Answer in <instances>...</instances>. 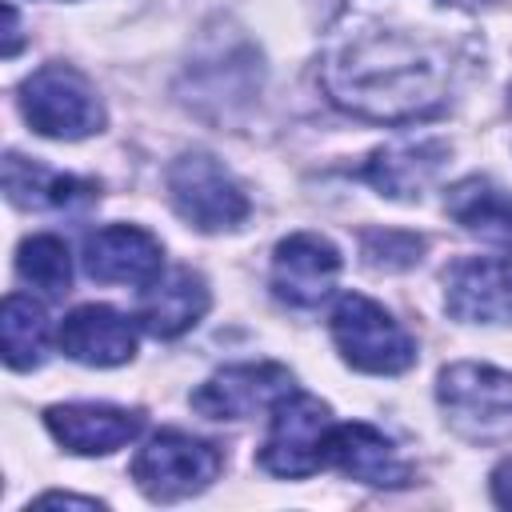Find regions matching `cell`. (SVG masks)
Instances as JSON below:
<instances>
[{
    "instance_id": "cell-7",
    "label": "cell",
    "mask_w": 512,
    "mask_h": 512,
    "mask_svg": "<svg viewBox=\"0 0 512 512\" xmlns=\"http://www.w3.org/2000/svg\"><path fill=\"white\" fill-rule=\"evenodd\" d=\"M332 408L312 392H288L272 404L268 436L260 444L256 464L280 480H304L324 468V440L332 432Z\"/></svg>"
},
{
    "instance_id": "cell-9",
    "label": "cell",
    "mask_w": 512,
    "mask_h": 512,
    "mask_svg": "<svg viewBox=\"0 0 512 512\" xmlns=\"http://www.w3.org/2000/svg\"><path fill=\"white\" fill-rule=\"evenodd\" d=\"M296 388L292 372L276 360H256V364H228L220 372H212L192 396L188 404L204 416V420H248L256 412H272L276 400H284Z\"/></svg>"
},
{
    "instance_id": "cell-17",
    "label": "cell",
    "mask_w": 512,
    "mask_h": 512,
    "mask_svg": "<svg viewBox=\"0 0 512 512\" xmlns=\"http://www.w3.org/2000/svg\"><path fill=\"white\" fill-rule=\"evenodd\" d=\"M212 304V292H208V280L192 268H172V272H160L144 296H140V328L156 340H176L184 336L188 328H196L204 320Z\"/></svg>"
},
{
    "instance_id": "cell-2",
    "label": "cell",
    "mask_w": 512,
    "mask_h": 512,
    "mask_svg": "<svg viewBox=\"0 0 512 512\" xmlns=\"http://www.w3.org/2000/svg\"><path fill=\"white\" fill-rule=\"evenodd\" d=\"M436 400L444 424L472 444H508L512 440V372L492 364L460 360L448 364L436 380Z\"/></svg>"
},
{
    "instance_id": "cell-4",
    "label": "cell",
    "mask_w": 512,
    "mask_h": 512,
    "mask_svg": "<svg viewBox=\"0 0 512 512\" xmlns=\"http://www.w3.org/2000/svg\"><path fill=\"white\" fill-rule=\"evenodd\" d=\"M20 112L48 140H84L104 128V104L92 80L72 64H40L20 84Z\"/></svg>"
},
{
    "instance_id": "cell-21",
    "label": "cell",
    "mask_w": 512,
    "mask_h": 512,
    "mask_svg": "<svg viewBox=\"0 0 512 512\" xmlns=\"http://www.w3.org/2000/svg\"><path fill=\"white\" fill-rule=\"evenodd\" d=\"M360 252L368 268H384V272H400L420 264L424 256V236L416 232H400V228H368L360 236Z\"/></svg>"
},
{
    "instance_id": "cell-3",
    "label": "cell",
    "mask_w": 512,
    "mask_h": 512,
    "mask_svg": "<svg viewBox=\"0 0 512 512\" xmlns=\"http://www.w3.org/2000/svg\"><path fill=\"white\" fill-rule=\"evenodd\" d=\"M332 344L356 372L368 376H400L416 364V340L412 332L372 296L344 292L328 316Z\"/></svg>"
},
{
    "instance_id": "cell-18",
    "label": "cell",
    "mask_w": 512,
    "mask_h": 512,
    "mask_svg": "<svg viewBox=\"0 0 512 512\" xmlns=\"http://www.w3.org/2000/svg\"><path fill=\"white\" fill-rule=\"evenodd\" d=\"M444 212L472 236L512 248V192L488 176H464L444 192Z\"/></svg>"
},
{
    "instance_id": "cell-24",
    "label": "cell",
    "mask_w": 512,
    "mask_h": 512,
    "mask_svg": "<svg viewBox=\"0 0 512 512\" xmlns=\"http://www.w3.org/2000/svg\"><path fill=\"white\" fill-rule=\"evenodd\" d=\"M20 52V16H16V4L4 0V56H16Z\"/></svg>"
},
{
    "instance_id": "cell-12",
    "label": "cell",
    "mask_w": 512,
    "mask_h": 512,
    "mask_svg": "<svg viewBox=\"0 0 512 512\" xmlns=\"http://www.w3.org/2000/svg\"><path fill=\"white\" fill-rule=\"evenodd\" d=\"M84 272L100 284L148 288L164 272V244L140 224H104L84 240Z\"/></svg>"
},
{
    "instance_id": "cell-6",
    "label": "cell",
    "mask_w": 512,
    "mask_h": 512,
    "mask_svg": "<svg viewBox=\"0 0 512 512\" xmlns=\"http://www.w3.org/2000/svg\"><path fill=\"white\" fill-rule=\"evenodd\" d=\"M224 468V456L216 444L164 428L156 432L136 456H132V480L152 504H176L196 492H204Z\"/></svg>"
},
{
    "instance_id": "cell-5",
    "label": "cell",
    "mask_w": 512,
    "mask_h": 512,
    "mask_svg": "<svg viewBox=\"0 0 512 512\" xmlns=\"http://www.w3.org/2000/svg\"><path fill=\"white\" fill-rule=\"evenodd\" d=\"M168 200L196 232H232L248 220L252 204L232 172L208 152H184L168 164Z\"/></svg>"
},
{
    "instance_id": "cell-16",
    "label": "cell",
    "mask_w": 512,
    "mask_h": 512,
    "mask_svg": "<svg viewBox=\"0 0 512 512\" xmlns=\"http://www.w3.org/2000/svg\"><path fill=\"white\" fill-rule=\"evenodd\" d=\"M444 160H448V144L436 136L396 140V144L376 148L360 164V180H368L388 200H416L440 176Z\"/></svg>"
},
{
    "instance_id": "cell-20",
    "label": "cell",
    "mask_w": 512,
    "mask_h": 512,
    "mask_svg": "<svg viewBox=\"0 0 512 512\" xmlns=\"http://www.w3.org/2000/svg\"><path fill=\"white\" fill-rule=\"evenodd\" d=\"M16 272L44 296H64L72 288V252L60 236H24L16 248Z\"/></svg>"
},
{
    "instance_id": "cell-14",
    "label": "cell",
    "mask_w": 512,
    "mask_h": 512,
    "mask_svg": "<svg viewBox=\"0 0 512 512\" xmlns=\"http://www.w3.org/2000/svg\"><path fill=\"white\" fill-rule=\"evenodd\" d=\"M56 344L76 364L116 368L136 356V324L108 304H80L60 320Z\"/></svg>"
},
{
    "instance_id": "cell-22",
    "label": "cell",
    "mask_w": 512,
    "mask_h": 512,
    "mask_svg": "<svg viewBox=\"0 0 512 512\" xmlns=\"http://www.w3.org/2000/svg\"><path fill=\"white\" fill-rule=\"evenodd\" d=\"M36 508H84V512H104V500L72 496V492H44V496H36Z\"/></svg>"
},
{
    "instance_id": "cell-23",
    "label": "cell",
    "mask_w": 512,
    "mask_h": 512,
    "mask_svg": "<svg viewBox=\"0 0 512 512\" xmlns=\"http://www.w3.org/2000/svg\"><path fill=\"white\" fill-rule=\"evenodd\" d=\"M492 500L500 508H512V456L492 468Z\"/></svg>"
},
{
    "instance_id": "cell-19",
    "label": "cell",
    "mask_w": 512,
    "mask_h": 512,
    "mask_svg": "<svg viewBox=\"0 0 512 512\" xmlns=\"http://www.w3.org/2000/svg\"><path fill=\"white\" fill-rule=\"evenodd\" d=\"M48 312L24 292H8L0 304V352L12 372H32L48 356Z\"/></svg>"
},
{
    "instance_id": "cell-8",
    "label": "cell",
    "mask_w": 512,
    "mask_h": 512,
    "mask_svg": "<svg viewBox=\"0 0 512 512\" xmlns=\"http://www.w3.org/2000/svg\"><path fill=\"white\" fill-rule=\"evenodd\" d=\"M344 268L340 248L320 232H292L272 248L268 288L288 308H316L332 296Z\"/></svg>"
},
{
    "instance_id": "cell-11",
    "label": "cell",
    "mask_w": 512,
    "mask_h": 512,
    "mask_svg": "<svg viewBox=\"0 0 512 512\" xmlns=\"http://www.w3.org/2000/svg\"><path fill=\"white\" fill-rule=\"evenodd\" d=\"M324 468H336L348 480L372 484V488H404L412 484V464L400 456L396 440L384 436L380 428L352 420V424H332L324 440Z\"/></svg>"
},
{
    "instance_id": "cell-15",
    "label": "cell",
    "mask_w": 512,
    "mask_h": 512,
    "mask_svg": "<svg viewBox=\"0 0 512 512\" xmlns=\"http://www.w3.org/2000/svg\"><path fill=\"white\" fill-rule=\"evenodd\" d=\"M0 184L4 196L16 208H36V212H80L88 204L100 200V184L72 176V172H56L40 160H24L20 152H8L0 164Z\"/></svg>"
},
{
    "instance_id": "cell-10",
    "label": "cell",
    "mask_w": 512,
    "mask_h": 512,
    "mask_svg": "<svg viewBox=\"0 0 512 512\" xmlns=\"http://www.w3.org/2000/svg\"><path fill=\"white\" fill-rule=\"evenodd\" d=\"M444 308L460 324H512V256H460L448 264Z\"/></svg>"
},
{
    "instance_id": "cell-1",
    "label": "cell",
    "mask_w": 512,
    "mask_h": 512,
    "mask_svg": "<svg viewBox=\"0 0 512 512\" xmlns=\"http://www.w3.org/2000/svg\"><path fill=\"white\" fill-rule=\"evenodd\" d=\"M480 68V28L456 0H344L320 44L324 96L372 124L448 108Z\"/></svg>"
},
{
    "instance_id": "cell-13",
    "label": "cell",
    "mask_w": 512,
    "mask_h": 512,
    "mask_svg": "<svg viewBox=\"0 0 512 512\" xmlns=\"http://www.w3.org/2000/svg\"><path fill=\"white\" fill-rule=\"evenodd\" d=\"M44 424L56 444H64L76 456H108L124 444H132L144 428L140 408L120 404H52L44 412Z\"/></svg>"
}]
</instances>
